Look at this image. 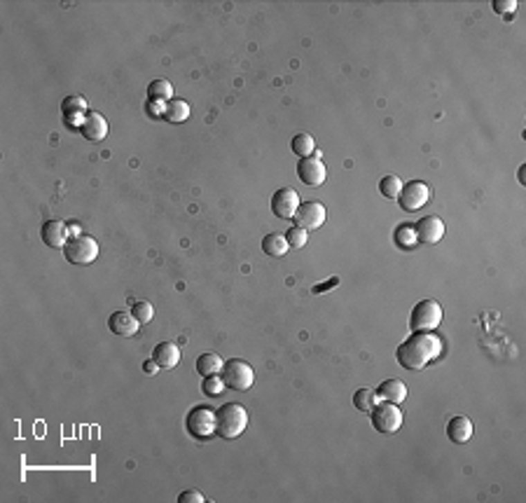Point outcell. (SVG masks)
<instances>
[{"mask_svg":"<svg viewBox=\"0 0 526 503\" xmlns=\"http://www.w3.org/2000/svg\"><path fill=\"white\" fill-rule=\"evenodd\" d=\"M370 414H372V426L379 433H395L402 426V412L395 403H379Z\"/></svg>","mask_w":526,"mask_h":503,"instance_id":"obj_8","label":"cell"},{"mask_svg":"<svg viewBox=\"0 0 526 503\" xmlns=\"http://www.w3.org/2000/svg\"><path fill=\"white\" fill-rule=\"evenodd\" d=\"M64 255L71 265H91L98 257V244L94 237L73 235L64 246Z\"/></svg>","mask_w":526,"mask_h":503,"instance_id":"obj_5","label":"cell"},{"mask_svg":"<svg viewBox=\"0 0 526 503\" xmlns=\"http://www.w3.org/2000/svg\"><path fill=\"white\" fill-rule=\"evenodd\" d=\"M288 241H286V235H281V232H271V235H267L262 239V250L271 257H283L288 253Z\"/></svg>","mask_w":526,"mask_h":503,"instance_id":"obj_22","label":"cell"},{"mask_svg":"<svg viewBox=\"0 0 526 503\" xmlns=\"http://www.w3.org/2000/svg\"><path fill=\"white\" fill-rule=\"evenodd\" d=\"M295 223L302 230H318L325 223V206L320 201H305L295 213Z\"/></svg>","mask_w":526,"mask_h":503,"instance_id":"obj_11","label":"cell"},{"mask_svg":"<svg viewBox=\"0 0 526 503\" xmlns=\"http://www.w3.org/2000/svg\"><path fill=\"white\" fill-rule=\"evenodd\" d=\"M377 394H379V398L383 403L400 405L407 398V386H405V382H400V379H386L383 384H379Z\"/></svg>","mask_w":526,"mask_h":503,"instance_id":"obj_19","label":"cell"},{"mask_svg":"<svg viewBox=\"0 0 526 503\" xmlns=\"http://www.w3.org/2000/svg\"><path fill=\"white\" fill-rule=\"evenodd\" d=\"M80 134L91 143H98V140L108 136V122H105L101 113H87L82 127H80Z\"/></svg>","mask_w":526,"mask_h":503,"instance_id":"obj_15","label":"cell"},{"mask_svg":"<svg viewBox=\"0 0 526 503\" xmlns=\"http://www.w3.org/2000/svg\"><path fill=\"white\" fill-rule=\"evenodd\" d=\"M138 326L140 323L136 321V316L132 311H115L113 316L108 318V328L113 330L115 335H122V337H132L138 333Z\"/></svg>","mask_w":526,"mask_h":503,"instance_id":"obj_17","label":"cell"},{"mask_svg":"<svg viewBox=\"0 0 526 503\" xmlns=\"http://www.w3.org/2000/svg\"><path fill=\"white\" fill-rule=\"evenodd\" d=\"M152 360L159 365V370H173V367L181 363V349L173 345V342H162V345L154 347Z\"/></svg>","mask_w":526,"mask_h":503,"instance_id":"obj_16","label":"cell"},{"mask_svg":"<svg viewBox=\"0 0 526 503\" xmlns=\"http://www.w3.org/2000/svg\"><path fill=\"white\" fill-rule=\"evenodd\" d=\"M40 237H42V241H45V246L57 248V250L59 248L64 250L68 239H71V235H68V225L61 223V220H47V223L40 227Z\"/></svg>","mask_w":526,"mask_h":503,"instance_id":"obj_14","label":"cell"},{"mask_svg":"<svg viewBox=\"0 0 526 503\" xmlns=\"http://www.w3.org/2000/svg\"><path fill=\"white\" fill-rule=\"evenodd\" d=\"M428 199H430V190L421 181H412V183H407V185H402L400 194H398V204L402 211H407V213H414V211H419V208H424L426 204H428Z\"/></svg>","mask_w":526,"mask_h":503,"instance_id":"obj_7","label":"cell"},{"mask_svg":"<svg viewBox=\"0 0 526 503\" xmlns=\"http://www.w3.org/2000/svg\"><path fill=\"white\" fill-rule=\"evenodd\" d=\"M307 239H309V235H307V230H302V227H290V230L286 232V241H288V246H293V248H302L307 244Z\"/></svg>","mask_w":526,"mask_h":503,"instance_id":"obj_29","label":"cell"},{"mask_svg":"<svg viewBox=\"0 0 526 503\" xmlns=\"http://www.w3.org/2000/svg\"><path fill=\"white\" fill-rule=\"evenodd\" d=\"M164 108H166V103L164 101H147L145 103V113H147V118H164Z\"/></svg>","mask_w":526,"mask_h":503,"instance_id":"obj_31","label":"cell"},{"mask_svg":"<svg viewBox=\"0 0 526 503\" xmlns=\"http://www.w3.org/2000/svg\"><path fill=\"white\" fill-rule=\"evenodd\" d=\"M414 232H417V241L433 246L444 237V223L437 216H426L414 225Z\"/></svg>","mask_w":526,"mask_h":503,"instance_id":"obj_13","label":"cell"},{"mask_svg":"<svg viewBox=\"0 0 526 503\" xmlns=\"http://www.w3.org/2000/svg\"><path fill=\"white\" fill-rule=\"evenodd\" d=\"M339 284V279H330V281H327V284H323V286H314V293H325L327 291V288H332V286H337Z\"/></svg>","mask_w":526,"mask_h":503,"instance_id":"obj_34","label":"cell"},{"mask_svg":"<svg viewBox=\"0 0 526 503\" xmlns=\"http://www.w3.org/2000/svg\"><path fill=\"white\" fill-rule=\"evenodd\" d=\"M203 394L206 396H220L222 391H225V382H222V377L213 375V377H203Z\"/></svg>","mask_w":526,"mask_h":503,"instance_id":"obj_30","label":"cell"},{"mask_svg":"<svg viewBox=\"0 0 526 503\" xmlns=\"http://www.w3.org/2000/svg\"><path fill=\"white\" fill-rule=\"evenodd\" d=\"M143 370L147 372V375H154V372H157V370H159V365H157V363H154V360L150 358V360H145Z\"/></svg>","mask_w":526,"mask_h":503,"instance_id":"obj_35","label":"cell"},{"mask_svg":"<svg viewBox=\"0 0 526 503\" xmlns=\"http://www.w3.org/2000/svg\"><path fill=\"white\" fill-rule=\"evenodd\" d=\"M325 164L320 157H302L300 162H297V176H300V181L305 183V185L309 188H318L325 183Z\"/></svg>","mask_w":526,"mask_h":503,"instance_id":"obj_9","label":"cell"},{"mask_svg":"<svg viewBox=\"0 0 526 503\" xmlns=\"http://www.w3.org/2000/svg\"><path fill=\"white\" fill-rule=\"evenodd\" d=\"M87 99L84 96H66L64 103H61V115H64V122L68 129H78L82 127V122L87 118Z\"/></svg>","mask_w":526,"mask_h":503,"instance_id":"obj_12","label":"cell"},{"mask_svg":"<svg viewBox=\"0 0 526 503\" xmlns=\"http://www.w3.org/2000/svg\"><path fill=\"white\" fill-rule=\"evenodd\" d=\"M440 354H442L440 337H435L433 333H412V337H407L398 347L395 358H398L400 367H405V370H424Z\"/></svg>","mask_w":526,"mask_h":503,"instance_id":"obj_1","label":"cell"},{"mask_svg":"<svg viewBox=\"0 0 526 503\" xmlns=\"http://www.w3.org/2000/svg\"><path fill=\"white\" fill-rule=\"evenodd\" d=\"M222 382H225L227 389L234 391H248L253 382H255V372L253 367L241 358H230L225 365H222Z\"/></svg>","mask_w":526,"mask_h":503,"instance_id":"obj_6","label":"cell"},{"mask_svg":"<svg viewBox=\"0 0 526 503\" xmlns=\"http://www.w3.org/2000/svg\"><path fill=\"white\" fill-rule=\"evenodd\" d=\"M400 190H402V181L398 176H383L379 181V192L386 199H398Z\"/></svg>","mask_w":526,"mask_h":503,"instance_id":"obj_26","label":"cell"},{"mask_svg":"<svg viewBox=\"0 0 526 503\" xmlns=\"http://www.w3.org/2000/svg\"><path fill=\"white\" fill-rule=\"evenodd\" d=\"M447 435L451 443L456 445H463L473 438V421L468 417H451L449 424H447Z\"/></svg>","mask_w":526,"mask_h":503,"instance_id":"obj_18","label":"cell"},{"mask_svg":"<svg viewBox=\"0 0 526 503\" xmlns=\"http://www.w3.org/2000/svg\"><path fill=\"white\" fill-rule=\"evenodd\" d=\"M132 314L136 316L138 323H150L154 316V309L150 302H134L132 304Z\"/></svg>","mask_w":526,"mask_h":503,"instance_id":"obj_28","label":"cell"},{"mask_svg":"<svg viewBox=\"0 0 526 503\" xmlns=\"http://www.w3.org/2000/svg\"><path fill=\"white\" fill-rule=\"evenodd\" d=\"M164 120L171 125H181V122L190 120V103L183 99H171L164 108Z\"/></svg>","mask_w":526,"mask_h":503,"instance_id":"obj_21","label":"cell"},{"mask_svg":"<svg viewBox=\"0 0 526 503\" xmlns=\"http://www.w3.org/2000/svg\"><path fill=\"white\" fill-rule=\"evenodd\" d=\"M300 194L295 192L293 188H281L274 192V197H271V213H274L276 218H295L297 208H300Z\"/></svg>","mask_w":526,"mask_h":503,"instance_id":"obj_10","label":"cell"},{"mask_svg":"<svg viewBox=\"0 0 526 503\" xmlns=\"http://www.w3.org/2000/svg\"><path fill=\"white\" fill-rule=\"evenodd\" d=\"M203 501L206 499H203L201 492H197V489H188V492L178 496V503H203Z\"/></svg>","mask_w":526,"mask_h":503,"instance_id":"obj_33","label":"cell"},{"mask_svg":"<svg viewBox=\"0 0 526 503\" xmlns=\"http://www.w3.org/2000/svg\"><path fill=\"white\" fill-rule=\"evenodd\" d=\"M147 94H150L152 101H171L173 84L169 80H152V84L147 87Z\"/></svg>","mask_w":526,"mask_h":503,"instance_id":"obj_25","label":"cell"},{"mask_svg":"<svg viewBox=\"0 0 526 503\" xmlns=\"http://www.w3.org/2000/svg\"><path fill=\"white\" fill-rule=\"evenodd\" d=\"M215 421H218L215 433H218L222 440H234L248 426V412H246V408L239 403H225L218 412H215Z\"/></svg>","mask_w":526,"mask_h":503,"instance_id":"obj_2","label":"cell"},{"mask_svg":"<svg viewBox=\"0 0 526 503\" xmlns=\"http://www.w3.org/2000/svg\"><path fill=\"white\" fill-rule=\"evenodd\" d=\"M185 428L192 438L197 440H210L218 428V421H215V410H210L208 405H197V408L190 410L188 419H185Z\"/></svg>","mask_w":526,"mask_h":503,"instance_id":"obj_4","label":"cell"},{"mask_svg":"<svg viewBox=\"0 0 526 503\" xmlns=\"http://www.w3.org/2000/svg\"><path fill=\"white\" fill-rule=\"evenodd\" d=\"M442 323V307L435 300H421L414 304L410 316L412 333H433Z\"/></svg>","mask_w":526,"mask_h":503,"instance_id":"obj_3","label":"cell"},{"mask_svg":"<svg viewBox=\"0 0 526 503\" xmlns=\"http://www.w3.org/2000/svg\"><path fill=\"white\" fill-rule=\"evenodd\" d=\"M379 394H377L374 389H358L354 394V405L356 410H361V412H372V410L379 405Z\"/></svg>","mask_w":526,"mask_h":503,"instance_id":"obj_23","label":"cell"},{"mask_svg":"<svg viewBox=\"0 0 526 503\" xmlns=\"http://www.w3.org/2000/svg\"><path fill=\"white\" fill-rule=\"evenodd\" d=\"M493 10H496L498 15H510V12L517 10V3L515 0H493Z\"/></svg>","mask_w":526,"mask_h":503,"instance_id":"obj_32","label":"cell"},{"mask_svg":"<svg viewBox=\"0 0 526 503\" xmlns=\"http://www.w3.org/2000/svg\"><path fill=\"white\" fill-rule=\"evenodd\" d=\"M222 365H225V360H222L215 351H206V354H201L199 358H197V372H199L201 377L220 375Z\"/></svg>","mask_w":526,"mask_h":503,"instance_id":"obj_20","label":"cell"},{"mask_svg":"<svg viewBox=\"0 0 526 503\" xmlns=\"http://www.w3.org/2000/svg\"><path fill=\"white\" fill-rule=\"evenodd\" d=\"M316 150V140L311 134H297L293 138V152L297 157H311Z\"/></svg>","mask_w":526,"mask_h":503,"instance_id":"obj_24","label":"cell"},{"mask_svg":"<svg viewBox=\"0 0 526 503\" xmlns=\"http://www.w3.org/2000/svg\"><path fill=\"white\" fill-rule=\"evenodd\" d=\"M395 244H398L400 248H412L414 244H417V232H414V227H400L398 232H395Z\"/></svg>","mask_w":526,"mask_h":503,"instance_id":"obj_27","label":"cell"}]
</instances>
